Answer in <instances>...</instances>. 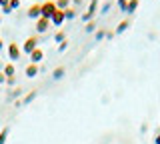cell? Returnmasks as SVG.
Here are the masks:
<instances>
[{"label":"cell","mask_w":160,"mask_h":144,"mask_svg":"<svg viewBox=\"0 0 160 144\" xmlns=\"http://www.w3.org/2000/svg\"><path fill=\"white\" fill-rule=\"evenodd\" d=\"M40 10H42V18L50 20V18H52V14L56 12V2H54V0H46V2L40 4Z\"/></svg>","instance_id":"1"},{"label":"cell","mask_w":160,"mask_h":144,"mask_svg":"<svg viewBox=\"0 0 160 144\" xmlns=\"http://www.w3.org/2000/svg\"><path fill=\"white\" fill-rule=\"evenodd\" d=\"M36 48H38V38H36V36L26 38V42L22 44V52H26L28 56H30V54H32L34 50H36Z\"/></svg>","instance_id":"2"},{"label":"cell","mask_w":160,"mask_h":144,"mask_svg":"<svg viewBox=\"0 0 160 144\" xmlns=\"http://www.w3.org/2000/svg\"><path fill=\"white\" fill-rule=\"evenodd\" d=\"M96 10H98V0H90L86 14H82V20H84V22H90V20L94 18V14H96Z\"/></svg>","instance_id":"3"},{"label":"cell","mask_w":160,"mask_h":144,"mask_svg":"<svg viewBox=\"0 0 160 144\" xmlns=\"http://www.w3.org/2000/svg\"><path fill=\"white\" fill-rule=\"evenodd\" d=\"M64 20H66V16H64V10L56 8V12L52 14V18H50V24H54V26H62Z\"/></svg>","instance_id":"4"},{"label":"cell","mask_w":160,"mask_h":144,"mask_svg":"<svg viewBox=\"0 0 160 144\" xmlns=\"http://www.w3.org/2000/svg\"><path fill=\"white\" fill-rule=\"evenodd\" d=\"M20 52H22V50H20V46H18L16 42H10L8 44V58H10V60H18Z\"/></svg>","instance_id":"5"},{"label":"cell","mask_w":160,"mask_h":144,"mask_svg":"<svg viewBox=\"0 0 160 144\" xmlns=\"http://www.w3.org/2000/svg\"><path fill=\"white\" fill-rule=\"evenodd\" d=\"M50 26H52V24H50V20H46V18H42V16L36 20V32H38V34H44Z\"/></svg>","instance_id":"6"},{"label":"cell","mask_w":160,"mask_h":144,"mask_svg":"<svg viewBox=\"0 0 160 144\" xmlns=\"http://www.w3.org/2000/svg\"><path fill=\"white\" fill-rule=\"evenodd\" d=\"M26 16H28V18H32V20H38V18L42 16V10H40V4H32V6L28 8Z\"/></svg>","instance_id":"7"},{"label":"cell","mask_w":160,"mask_h":144,"mask_svg":"<svg viewBox=\"0 0 160 144\" xmlns=\"http://www.w3.org/2000/svg\"><path fill=\"white\" fill-rule=\"evenodd\" d=\"M42 58H44V50H42L40 46H38L32 54H30V62H32V64H38L40 60H42Z\"/></svg>","instance_id":"8"},{"label":"cell","mask_w":160,"mask_h":144,"mask_svg":"<svg viewBox=\"0 0 160 144\" xmlns=\"http://www.w3.org/2000/svg\"><path fill=\"white\" fill-rule=\"evenodd\" d=\"M38 72H40L38 64H32V62H30L28 66H26V76H28V78H34V76H36Z\"/></svg>","instance_id":"9"},{"label":"cell","mask_w":160,"mask_h":144,"mask_svg":"<svg viewBox=\"0 0 160 144\" xmlns=\"http://www.w3.org/2000/svg\"><path fill=\"white\" fill-rule=\"evenodd\" d=\"M76 8H74V6H68L66 8V10H64V16H66V20H72V18H76Z\"/></svg>","instance_id":"10"},{"label":"cell","mask_w":160,"mask_h":144,"mask_svg":"<svg viewBox=\"0 0 160 144\" xmlns=\"http://www.w3.org/2000/svg\"><path fill=\"white\" fill-rule=\"evenodd\" d=\"M56 2V8H60V10H66L68 6H72V0H54Z\"/></svg>","instance_id":"11"},{"label":"cell","mask_w":160,"mask_h":144,"mask_svg":"<svg viewBox=\"0 0 160 144\" xmlns=\"http://www.w3.org/2000/svg\"><path fill=\"white\" fill-rule=\"evenodd\" d=\"M64 72H66V70H64V66L54 68V70H52V78H54V80H60V78L64 76Z\"/></svg>","instance_id":"12"},{"label":"cell","mask_w":160,"mask_h":144,"mask_svg":"<svg viewBox=\"0 0 160 144\" xmlns=\"http://www.w3.org/2000/svg\"><path fill=\"white\" fill-rule=\"evenodd\" d=\"M2 72H4V76H6V78H12L14 76V64H6Z\"/></svg>","instance_id":"13"},{"label":"cell","mask_w":160,"mask_h":144,"mask_svg":"<svg viewBox=\"0 0 160 144\" xmlns=\"http://www.w3.org/2000/svg\"><path fill=\"white\" fill-rule=\"evenodd\" d=\"M128 26H130V22H128V20H122V22H120L118 26H116V30H114V32H116V34H122Z\"/></svg>","instance_id":"14"},{"label":"cell","mask_w":160,"mask_h":144,"mask_svg":"<svg viewBox=\"0 0 160 144\" xmlns=\"http://www.w3.org/2000/svg\"><path fill=\"white\" fill-rule=\"evenodd\" d=\"M138 2H140V0H128V8H126V12H128V14H132V12L138 8Z\"/></svg>","instance_id":"15"},{"label":"cell","mask_w":160,"mask_h":144,"mask_svg":"<svg viewBox=\"0 0 160 144\" xmlns=\"http://www.w3.org/2000/svg\"><path fill=\"white\" fill-rule=\"evenodd\" d=\"M94 30H96V22H94V20H90V22H86V26H84V32H94Z\"/></svg>","instance_id":"16"},{"label":"cell","mask_w":160,"mask_h":144,"mask_svg":"<svg viewBox=\"0 0 160 144\" xmlns=\"http://www.w3.org/2000/svg\"><path fill=\"white\" fill-rule=\"evenodd\" d=\"M8 128H2V130H0V144H6V138H8Z\"/></svg>","instance_id":"17"},{"label":"cell","mask_w":160,"mask_h":144,"mask_svg":"<svg viewBox=\"0 0 160 144\" xmlns=\"http://www.w3.org/2000/svg\"><path fill=\"white\" fill-rule=\"evenodd\" d=\"M54 40H56V44L64 42V40H66V34H64L62 30H60V32H56V34H54Z\"/></svg>","instance_id":"18"},{"label":"cell","mask_w":160,"mask_h":144,"mask_svg":"<svg viewBox=\"0 0 160 144\" xmlns=\"http://www.w3.org/2000/svg\"><path fill=\"white\" fill-rule=\"evenodd\" d=\"M118 8L122 12H126V8H128V0H118Z\"/></svg>","instance_id":"19"},{"label":"cell","mask_w":160,"mask_h":144,"mask_svg":"<svg viewBox=\"0 0 160 144\" xmlns=\"http://www.w3.org/2000/svg\"><path fill=\"white\" fill-rule=\"evenodd\" d=\"M10 8H12V10L20 8V0H10Z\"/></svg>","instance_id":"20"},{"label":"cell","mask_w":160,"mask_h":144,"mask_svg":"<svg viewBox=\"0 0 160 144\" xmlns=\"http://www.w3.org/2000/svg\"><path fill=\"white\" fill-rule=\"evenodd\" d=\"M66 48H68V40H64V42H60V44H58V50H60V52H64Z\"/></svg>","instance_id":"21"},{"label":"cell","mask_w":160,"mask_h":144,"mask_svg":"<svg viewBox=\"0 0 160 144\" xmlns=\"http://www.w3.org/2000/svg\"><path fill=\"white\" fill-rule=\"evenodd\" d=\"M34 96H36V92H30V94H28V96H26V98H24V104H28V102H32V100H34Z\"/></svg>","instance_id":"22"},{"label":"cell","mask_w":160,"mask_h":144,"mask_svg":"<svg viewBox=\"0 0 160 144\" xmlns=\"http://www.w3.org/2000/svg\"><path fill=\"white\" fill-rule=\"evenodd\" d=\"M94 36H96V40H102V38L106 36V34H104V30H98L96 34H94Z\"/></svg>","instance_id":"23"},{"label":"cell","mask_w":160,"mask_h":144,"mask_svg":"<svg viewBox=\"0 0 160 144\" xmlns=\"http://www.w3.org/2000/svg\"><path fill=\"white\" fill-rule=\"evenodd\" d=\"M108 10H110V2H106V4H104V6H102V12H104V14H106Z\"/></svg>","instance_id":"24"},{"label":"cell","mask_w":160,"mask_h":144,"mask_svg":"<svg viewBox=\"0 0 160 144\" xmlns=\"http://www.w3.org/2000/svg\"><path fill=\"white\" fill-rule=\"evenodd\" d=\"M2 12H4V14H10V12H12V8H10V4H8V6H4V8H2Z\"/></svg>","instance_id":"25"},{"label":"cell","mask_w":160,"mask_h":144,"mask_svg":"<svg viewBox=\"0 0 160 144\" xmlns=\"http://www.w3.org/2000/svg\"><path fill=\"white\" fill-rule=\"evenodd\" d=\"M10 4V0H0V8H4V6H8Z\"/></svg>","instance_id":"26"},{"label":"cell","mask_w":160,"mask_h":144,"mask_svg":"<svg viewBox=\"0 0 160 144\" xmlns=\"http://www.w3.org/2000/svg\"><path fill=\"white\" fill-rule=\"evenodd\" d=\"M154 144H160V130H158L156 136H154Z\"/></svg>","instance_id":"27"},{"label":"cell","mask_w":160,"mask_h":144,"mask_svg":"<svg viewBox=\"0 0 160 144\" xmlns=\"http://www.w3.org/2000/svg\"><path fill=\"white\" fill-rule=\"evenodd\" d=\"M6 82V76H4V72H0V84H4Z\"/></svg>","instance_id":"28"},{"label":"cell","mask_w":160,"mask_h":144,"mask_svg":"<svg viewBox=\"0 0 160 144\" xmlns=\"http://www.w3.org/2000/svg\"><path fill=\"white\" fill-rule=\"evenodd\" d=\"M6 84H8V86H12V84H14V76L12 78H6Z\"/></svg>","instance_id":"29"},{"label":"cell","mask_w":160,"mask_h":144,"mask_svg":"<svg viewBox=\"0 0 160 144\" xmlns=\"http://www.w3.org/2000/svg\"><path fill=\"white\" fill-rule=\"evenodd\" d=\"M82 4V0H72V6H80Z\"/></svg>","instance_id":"30"},{"label":"cell","mask_w":160,"mask_h":144,"mask_svg":"<svg viewBox=\"0 0 160 144\" xmlns=\"http://www.w3.org/2000/svg\"><path fill=\"white\" fill-rule=\"evenodd\" d=\"M2 48H4V42H2V40H0V50H2Z\"/></svg>","instance_id":"31"},{"label":"cell","mask_w":160,"mask_h":144,"mask_svg":"<svg viewBox=\"0 0 160 144\" xmlns=\"http://www.w3.org/2000/svg\"><path fill=\"white\" fill-rule=\"evenodd\" d=\"M0 22H2V16H0Z\"/></svg>","instance_id":"32"}]
</instances>
